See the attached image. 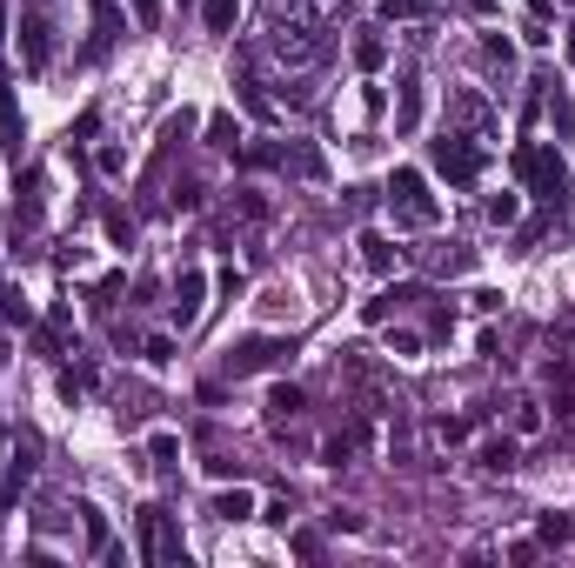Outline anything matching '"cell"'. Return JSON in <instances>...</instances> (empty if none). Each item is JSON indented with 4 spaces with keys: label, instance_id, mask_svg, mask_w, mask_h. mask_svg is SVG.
I'll return each instance as SVG.
<instances>
[{
    "label": "cell",
    "instance_id": "16",
    "mask_svg": "<svg viewBox=\"0 0 575 568\" xmlns=\"http://www.w3.org/2000/svg\"><path fill=\"white\" fill-rule=\"evenodd\" d=\"M208 515H221V522H248V515H255V495H248V489H221V495L208 502Z\"/></svg>",
    "mask_w": 575,
    "mask_h": 568
},
{
    "label": "cell",
    "instance_id": "12",
    "mask_svg": "<svg viewBox=\"0 0 575 568\" xmlns=\"http://www.w3.org/2000/svg\"><path fill=\"white\" fill-rule=\"evenodd\" d=\"M314 34H321V27H314V21H308V14H288V21H281V27H275V47H281V54H295V60H301V54H314V47H321V41H314Z\"/></svg>",
    "mask_w": 575,
    "mask_h": 568
},
{
    "label": "cell",
    "instance_id": "28",
    "mask_svg": "<svg viewBox=\"0 0 575 568\" xmlns=\"http://www.w3.org/2000/svg\"><path fill=\"white\" fill-rule=\"evenodd\" d=\"M482 60H488V67H509V60H516V47H509L502 34H482Z\"/></svg>",
    "mask_w": 575,
    "mask_h": 568
},
{
    "label": "cell",
    "instance_id": "36",
    "mask_svg": "<svg viewBox=\"0 0 575 568\" xmlns=\"http://www.w3.org/2000/svg\"><path fill=\"white\" fill-rule=\"evenodd\" d=\"M455 114H462V121H475V127H482V121H488V114H482V101H475V94H462V101H455Z\"/></svg>",
    "mask_w": 575,
    "mask_h": 568
},
{
    "label": "cell",
    "instance_id": "10",
    "mask_svg": "<svg viewBox=\"0 0 575 568\" xmlns=\"http://www.w3.org/2000/svg\"><path fill=\"white\" fill-rule=\"evenodd\" d=\"M41 214H47V194H41V168H27V175H21V201H14V241H27V234L41 227Z\"/></svg>",
    "mask_w": 575,
    "mask_h": 568
},
{
    "label": "cell",
    "instance_id": "7",
    "mask_svg": "<svg viewBox=\"0 0 575 568\" xmlns=\"http://www.w3.org/2000/svg\"><path fill=\"white\" fill-rule=\"evenodd\" d=\"M288 355V342H275V335H241L234 348H228V375L241 381V375H262V368H275Z\"/></svg>",
    "mask_w": 575,
    "mask_h": 568
},
{
    "label": "cell",
    "instance_id": "22",
    "mask_svg": "<svg viewBox=\"0 0 575 568\" xmlns=\"http://www.w3.org/2000/svg\"><path fill=\"white\" fill-rule=\"evenodd\" d=\"M382 60H388V47H382V34H368V27H362V34H355V67H362V74H375Z\"/></svg>",
    "mask_w": 575,
    "mask_h": 568
},
{
    "label": "cell",
    "instance_id": "4",
    "mask_svg": "<svg viewBox=\"0 0 575 568\" xmlns=\"http://www.w3.org/2000/svg\"><path fill=\"white\" fill-rule=\"evenodd\" d=\"M429 160H435V175L455 181V188L482 181V168H488V154H482L468 134H442V141H429Z\"/></svg>",
    "mask_w": 575,
    "mask_h": 568
},
{
    "label": "cell",
    "instance_id": "14",
    "mask_svg": "<svg viewBox=\"0 0 575 568\" xmlns=\"http://www.w3.org/2000/svg\"><path fill=\"white\" fill-rule=\"evenodd\" d=\"M422 127V80L401 74V108H395V134H416Z\"/></svg>",
    "mask_w": 575,
    "mask_h": 568
},
{
    "label": "cell",
    "instance_id": "38",
    "mask_svg": "<svg viewBox=\"0 0 575 568\" xmlns=\"http://www.w3.org/2000/svg\"><path fill=\"white\" fill-rule=\"evenodd\" d=\"M0 34H8V8H0ZM0 80H8V74H0Z\"/></svg>",
    "mask_w": 575,
    "mask_h": 568
},
{
    "label": "cell",
    "instance_id": "11",
    "mask_svg": "<svg viewBox=\"0 0 575 568\" xmlns=\"http://www.w3.org/2000/svg\"><path fill=\"white\" fill-rule=\"evenodd\" d=\"M416 261L429 275H468L475 268V248H462V241H435V248H416Z\"/></svg>",
    "mask_w": 575,
    "mask_h": 568
},
{
    "label": "cell",
    "instance_id": "33",
    "mask_svg": "<svg viewBox=\"0 0 575 568\" xmlns=\"http://www.w3.org/2000/svg\"><path fill=\"white\" fill-rule=\"evenodd\" d=\"M108 234H114V241H121V248H128V241H134V221H128V214L114 208V214H108Z\"/></svg>",
    "mask_w": 575,
    "mask_h": 568
},
{
    "label": "cell",
    "instance_id": "31",
    "mask_svg": "<svg viewBox=\"0 0 575 568\" xmlns=\"http://www.w3.org/2000/svg\"><path fill=\"white\" fill-rule=\"evenodd\" d=\"M147 455H154L161 468H175V455H181V442H175V435H154V442H147Z\"/></svg>",
    "mask_w": 575,
    "mask_h": 568
},
{
    "label": "cell",
    "instance_id": "6",
    "mask_svg": "<svg viewBox=\"0 0 575 568\" xmlns=\"http://www.w3.org/2000/svg\"><path fill=\"white\" fill-rule=\"evenodd\" d=\"M134 528H141V555H147V561H181V568H188V542H181V528H175L168 509H141Z\"/></svg>",
    "mask_w": 575,
    "mask_h": 568
},
{
    "label": "cell",
    "instance_id": "26",
    "mask_svg": "<svg viewBox=\"0 0 575 568\" xmlns=\"http://www.w3.org/2000/svg\"><path fill=\"white\" fill-rule=\"evenodd\" d=\"M522 214V194H488V221H496V227H509Z\"/></svg>",
    "mask_w": 575,
    "mask_h": 568
},
{
    "label": "cell",
    "instance_id": "19",
    "mask_svg": "<svg viewBox=\"0 0 575 568\" xmlns=\"http://www.w3.org/2000/svg\"><path fill=\"white\" fill-rule=\"evenodd\" d=\"M201 21H208V34H234L241 0H201Z\"/></svg>",
    "mask_w": 575,
    "mask_h": 568
},
{
    "label": "cell",
    "instance_id": "5",
    "mask_svg": "<svg viewBox=\"0 0 575 568\" xmlns=\"http://www.w3.org/2000/svg\"><path fill=\"white\" fill-rule=\"evenodd\" d=\"M34 455H41L34 435H0V509L21 502V489L34 481Z\"/></svg>",
    "mask_w": 575,
    "mask_h": 568
},
{
    "label": "cell",
    "instance_id": "20",
    "mask_svg": "<svg viewBox=\"0 0 575 568\" xmlns=\"http://www.w3.org/2000/svg\"><path fill=\"white\" fill-rule=\"evenodd\" d=\"M362 268H368V275H388V268H395V248H388L382 234H362Z\"/></svg>",
    "mask_w": 575,
    "mask_h": 568
},
{
    "label": "cell",
    "instance_id": "2",
    "mask_svg": "<svg viewBox=\"0 0 575 568\" xmlns=\"http://www.w3.org/2000/svg\"><path fill=\"white\" fill-rule=\"evenodd\" d=\"M388 214H395V227H435L442 208H435L422 168H395V175H388Z\"/></svg>",
    "mask_w": 575,
    "mask_h": 568
},
{
    "label": "cell",
    "instance_id": "34",
    "mask_svg": "<svg viewBox=\"0 0 575 568\" xmlns=\"http://www.w3.org/2000/svg\"><path fill=\"white\" fill-rule=\"evenodd\" d=\"M147 361H154V368H168V361H175V342H161V335H154V342H147Z\"/></svg>",
    "mask_w": 575,
    "mask_h": 568
},
{
    "label": "cell",
    "instance_id": "37",
    "mask_svg": "<svg viewBox=\"0 0 575 568\" xmlns=\"http://www.w3.org/2000/svg\"><path fill=\"white\" fill-rule=\"evenodd\" d=\"M462 8H468V14H488V8H496V0H462Z\"/></svg>",
    "mask_w": 575,
    "mask_h": 568
},
{
    "label": "cell",
    "instance_id": "3",
    "mask_svg": "<svg viewBox=\"0 0 575 568\" xmlns=\"http://www.w3.org/2000/svg\"><path fill=\"white\" fill-rule=\"evenodd\" d=\"M516 175H522V188L542 194V201H562V194H568V168H562V154H555V147L522 141V147H516Z\"/></svg>",
    "mask_w": 575,
    "mask_h": 568
},
{
    "label": "cell",
    "instance_id": "15",
    "mask_svg": "<svg viewBox=\"0 0 575 568\" xmlns=\"http://www.w3.org/2000/svg\"><path fill=\"white\" fill-rule=\"evenodd\" d=\"M408 301H422V288H388V294H375V301H362V321H395V308H408Z\"/></svg>",
    "mask_w": 575,
    "mask_h": 568
},
{
    "label": "cell",
    "instance_id": "8",
    "mask_svg": "<svg viewBox=\"0 0 575 568\" xmlns=\"http://www.w3.org/2000/svg\"><path fill=\"white\" fill-rule=\"evenodd\" d=\"M21 60H27V74H41L54 60V27L41 8H21Z\"/></svg>",
    "mask_w": 575,
    "mask_h": 568
},
{
    "label": "cell",
    "instance_id": "17",
    "mask_svg": "<svg viewBox=\"0 0 575 568\" xmlns=\"http://www.w3.org/2000/svg\"><path fill=\"white\" fill-rule=\"evenodd\" d=\"M74 515H80V528H88V548H95V555H108V548H114V535H108V515H101L95 502H80Z\"/></svg>",
    "mask_w": 575,
    "mask_h": 568
},
{
    "label": "cell",
    "instance_id": "32",
    "mask_svg": "<svg viewBox=\"0 0 575 568\" xmlns=\"http://www.w3.org/2000/svg\"><path fill=\"white\" fill-rule=\"evenodd\" d=\"M542 428V409H535V401H522V409H516V435H535Z\"/></svg>",
    "mask_w": 575,
    "mask_h": 568
},
{
    "label": "cell",
    "instance_id": "9",
    "mask_svg": "<svg viewBox=\"0 0 575 568\" xmlns=\"http://www.w3.org/2000/svg\"><path fill=\"white\" fill-rule=\"evenodd\" d=\"M201 308H208V275H201V268H181V281H175V301H168L175 328H195V321H201Z\"/></svg>",
    "mask_w": 575,
    "mask_h": 568
},
{
    "label": "cell",
    "instance_id": "1",
    "mask_svg": "<svg viewBox=\"0 0 575 568\" xmlns=\"http://www.w3.org/2000/svg\"><path fill=\"white\" fill-rule=\"evenodd\" d=\"M248 168H281L295 181H328V154L314 141H262V147H241Z\"/></svg>",
    "mask_w": 575,
    "mask_h": 568
},
{
    "label": "cell",
    "instance_id": "29",
    "mask_svg": "<svg viewBox=\"0 0 575 568\" xmlns=\"http://www.w3.org/2000/svg\"><path fill=\"white\" fill-rule=\"evenodd\" d=\"M429 0H382V21H422Z\"/></svg>",
    "mask_w": 575,
    "mask_h": 568
},
{
    "label": "cell",
    "instance_id": "30",
    "mask_svg": "<svg viewBox=\"0 0 575 568\" xmlns=\"http://www.w3.org/2000/svg\"><path fill=\"white\" fill-rule=\"evenodd\" d=\"M288 548H295L301 561H321V535H314V528H295V542H288Z\"/></svg>",
    "mask_w": 575,
    "mask_h": 568
},
{
    "label": "cell",
    "instance_id": "35",
    "mask_svg": "<svg viewBox=\"0 0 575 568\" xmlns=\"http://www.w3.org/2000/svg\"><path fill=\"white\" fill-rule=\"evenodd\" d=\"M134 21L141 27H161V0H134Z\"/></svg>",
    "mask_w": 575,
    "mask_h": 568
},
{
    "label": "cell",
    "instance_id": "25",
    "mask_svg": "<svg viewBox=\"0 0 575 568\" xmlns=\"http://www.w3.org/2000/svg\"><path fill=\"white\" fill-rule=\"evenodd\" d=\"M95 27H101V34H95V54H101V47H108V41L121 34V14H114V0H95Z\"/></svg>",
    "mask_w": 575,
    "mask_h": 568
},
{
    "label": "cell",
    "instance_id": "24",
    "mask_svg": "<svg viewBox=\"0 0 575 568\" xmlns=\"http://www.w3.org/2000/svg\"><path fill=\"white\" fill-rule=\"evenodd\" d=\"M301 409H308V401H301V388H275V394H268V415H275V422H295Z\"/></svg>",
    "mask_w": 575,
    "mask_h": 568
},
{
    "label": "cell",
    "instance_id": "18",
    "mask_svg": "<svg viewBox=\"0 0 575 568\" xmlns=\"http://www.w3.org/2000/svg\"><path fill=\"white\" fill-rule=\"evenodd\" d=\"M575 542V522L568 515H542L535 522V548H568Z\"/></svg>",
    "mask_w": 575,
    "mask_h": 568
},
{
    "label": "cell",
    "instance_id": "27",
    "mask_svg": "<svg viewBox=\"0 0 575 568\" xmlns=\"http://www.w3.org/2000/svg\"><path fill=\"white\" fill-rule=\"evenodd\" d=\"M208 141H214V147H234V141H241L234 114H208Z\"/></svg>",
    "mask_w": 575,
    "mask_h": 568
},
{
    "label": "cell",
    "instance_id": "13",
    "mask_svg": "<svg viewBox=\"0 0 575 568\" xmlns=\"http://www.w3.org/2000/svg\"><path fill=\"white\" fill-rule=\"evenodd\" d=\"M542 108H549V121H555V141H568L575 134V101H568V88L549 74V94H542Z\"/></svg>",
    "mask_w": 575,
    "mask_h": 568
},
{
    "label": "cell",
    "instance_id": "40",
    "mask_svg": "<svg viewBox=\"0 0 575 568\" xmlns=\"http://www.w3.org/2000/svg\"><path fill=\"white\" fill-rule=\"evenodd\" d=\"M568 8H575V0H568Z\"/></svg>",
    "mask_w": 575,
    "mask_h": 568
},
{
    "label": "cell",
    "instance_id": "39",
    "mask_svg": "<svg viewBox=\"0 0 575 568\" xmlns=\"http://www.w3.org/2000/svg\"><path fill=\"white\" fill-rule=\"evenodd\" d=\"M0 361H8V355H0Z\"/></svg>",
    "mask_w": 575,
    "mask_h": 568
},
{
    "label": "cell",
    "instance_id": "21",
    "mask_svg": "<svg viewBox=\"0 0 575 568\" xmlns=\"http://www.w3.org/2000/svg\"><path fill=\"white\" fill-rule=\"evenodd\" d=\"M362 442H368V422H349V435H335V442H328L321 455H328V461H335V468H342V461H349V455H355Z\"/></svg>",
    "mask_w": 575,
    "mask_h": 568
},
{
    "label": "cell",
    "instance_id": "23",
    "mask_svg": "<svg viewBox=\"0 0 575 568\" xmlns=\"http://www.w3.org/2000/svg\"><path fill=\"white\" fill-rule=\"evenodd\" d=\"M482 468H488V475H509V468H516V435L488 442V448H482Z\"/></svg>",
    "mask_w": 575,
    "mask_h": 568
}]
</instances>
